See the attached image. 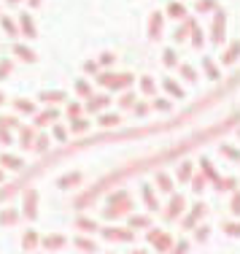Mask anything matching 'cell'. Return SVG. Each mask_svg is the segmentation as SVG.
<instances>
[{
    "mask_svg": "<svg viewBox=\"0 0 240 254\" xmlns=\"http://www.w3.org/2000/svg\"><path fill=\"white\" fill-rule=\"evenodd\" d=\"M100 78V84L108 89H124V87H130L133 84V76L130 73H122V76H113V73H103V76H97Z\"/></svg>",
    "mask_w": 240,
    "mask_h": 254,
    "instance_id": "cell-1",
    "label": "cell"
},
{
    "mask_svg": "<svg viewBox=\"0 0 240 254\" xmlns=\"http://www.w3.org/2000/svg\"><path fill=\"white\" fill-rule=\"evenodd\" d=\"M25 216L27 219H35V216H38V192L35 190L25 192Z\"/></svg>",
    "mask_w": 240,
    "mask_h": 254,
    "instance_id": "cell-2",
    "label": "cell"
},
{
    "mask_svg": "<svg viewBox=\"0 0 240 254\" xmlns=\"http://www.w3.org/2000/svg\"><path fill=\"white\" fill-rule=\"evenodd\" d=\"M224 22H227L224 11H216L213 30H211V41H213V44H221V41H224Z\"/></svg>",
    "mask_w": 240,
    "mask_h": 254,
    "instance_id": "cell-3",
    "label": "cell"
},
{
    "mask_svg": "<svg viewBox=\"0 0 240 254\" xmlns=\"http://www.w3.org/2000/svg\"><path fill=\"white\" fill-rule=\"evenodd\" d=\"M103 235L108 241H133V230H116V227H108L103 230Z\"/></svg>",
    "mask_w": 240,
    "mask_h": 254,
    "instance_id": "cell-4",
    "label": "cell"
},
{
    "mask_svg": "<svg viewBox=\"0 0 240 254\" xmlns=\"http://www.w3.org/2000/svg\"><path fill=\"white\" fill-rule=\"evenodd\" d=\"M0 162H3V168H8V171H22V168H25L22 157H11V154H3Z\"/></svg>",
    "mask_w": 240,
    "mask_h": 254,
    "instance_id": "cell-5",
    "label": "cell"
},
{
    "mask_svg": "<svg viewBox=\"0 0 240 254\" xmlns=\"http://www.w3.org/2000/svg\"><path fill=\"white\" fill-rule=\"evenodd\" d=\"M202 214H205V205H202V203H197L194 208H192V214L187 216V219H184V227H194V222L200 219Z\"/></svg>",
    "mask_w": 240,
    "mask_h": 254,
    "instance_id": "cell-6",
    "label": "cell"
},
{
    "mask_svg": "<svg viewBox=\"0 0 240 254\" xmlns=\"http://www.w3.org/2000/svg\"><path fill=\"white\" fill-rule=\"evenodd\" d=\"M44 246H46L49 252L62 249V246H65V235H46V238H44Z\"/></svg>",
    "mask_w": 240,
    "mask_h": 254,
    "instance_id": "cell-7",
    "label": "cell"
},
{
    "mask_svg": "<svg viewBox=\"0 0 240 254\" xmlns=\"http://www.w3.org/2000/svg\"><path fill=\"white\" fill-rule=\"evenodd\" d=\"M81 181V173L79 171H73V173H68V176H62L57 181V187H62V190H68V187H73V184H79Z\"/></svg>",
    "mask_w": 240,
    "mask_h": 254,
    "instance_id": "cell-8",
    "label": "cell"
},
{
    "mask_svg": "<svg viewBox=\"0 0 240 254\" xmlns=\"http://www.w3.org/2000/svg\"><path fill=\"white\" fill-rule=\"evenodd\" d=\"M148 33H151V38L157 41L159 33H162V14H154L151 22H148Z\"/></svg>",
    "mask_w": 240,
    "mask_h": 254,
    "instance_id": "cell-9",
    "label": "cell"
},
{
    "mask_svg": "<svg viewBox=\"0 0 240 254\" xmlns=\"http://www.w3.org/2000/svg\"><path fill=\"white\" fill-rule=\"evenodd\" d=\"M87 130H89V122H87V119H81V117H73V119H70V132H79V135H84Z\"/></svg>",
    "mask_w": 240,
    "mask_h": 254,
    "instance_id": "cell-10",
    "label": "cell"
},
{
    "mask_svg": "<svg viewBox=\"0 0 240 254\" xmlns=\"http://www.w3.org/2000/svg\"><path fill=\"white\" fill-rule=\"evenodd\" d=\"M181 208H184V197L181 195H176L170 200V211H167V219H176L178 214H181Z\"/></svg>",
    "mask_w": 240,
    "mask_h": 254,
    "instance_id": "cell-11",
    "label": "cell"
},
{
    "mask_svg": "<svg viewBox=\"0 0 240 254\" xmlns=\"http://www.w3.org/2000/svg\"><path fill=\"white\" fill-rule=\"evenodd\" d=\"M108 103H111V100H108V95H100V98H92V100L87 103V111H100V108H105Z\"/></svg>",
    "mask_w": 240,
    "mask_h": 254,
    "instance_id": "cell-12",
    "label": "cell"
},
{
    "mask_svg": "<svg viewBox=\"0 0 240 254\" xmlns=\"http://www.w3.org/2000/svg\"><path fill=\"white\" fill-rule=\"evenodd\" d=\"M238 54H240V41H235V44H232L230 49H227L224 57H221V60H224V65H232V63L238 60Z\"/></svg>",
    "mask_w": 240,
    "mask_h": 254,
    "instance_id": "cell-13",
    "label": "cell"
},
{
    "mask_svg": "<svg viewBox=\"0 0 240 254\" xmlns=\"http://www.w3.org/2000/svg\"><path fill=\"white\" fill-rule=\"evenodd\" d=\"M202 68H205V73H208V78H211V81H219V70H216V65H213V60L211 57H205L202 60Z\"/></svg>",
    "mask_w": 240,
    "mask_h": 254,
    "instance_id": "cell-14",
    "label": "cell"
},
{
    "mask_svg": "<svg viewBox=\"0 0 240 254\" xmlns=\"http://www.w3.org/2000/svg\"><path fill=\"white\" fill-rule=\"evenodd\" d=\"M167 16H173V19H184V16H187V8H184L181 3H170L167 5Z\"/></svg>",
    "mask_w": 240,
    "mask_h": 254,
    "instance_id": "cell-15",
    "label": "cell"
},
{
    "mask_svg": "<svg viewBox=\"0 0 240 254\" xmlns=\"http://www.w3.org/2000/svg\"><path fill=\"white\" fill-rule=\"evenodd\" d=\"M22 33H25L27 38H35V25H33V19H30V14H22Z\"/></svg>",
    "mask_w": 240,
    "mask_h": 254,
    "instance_id": "cell-16",
    "label": "cell"
},
{
    "mask_svg": "<svg viewBox=\"0 0 240 254\" xmlns=\"http://www.w3.org/2000/svg\"><path fill=\"white\" fill-rule=\"evenodd\" d=\"M143 200H146V205H148V208H157V197H154V190H151V187H148V184H143Z\"/></svg>",
    "mask_w": 240,
    "mask_h": 254,
    "instance_id": "cell-17",
    "label": "cell"
},
{
    "mask_svg": "<svg viewBox=\"0 0 240 254\" xmlns=\"http://www.w3.org/2000/svg\"><path fill=\"white\" fill-rule=\"evenodd\" d=\"M16 219H19V214H16L14 208H5V211H0V225H14Z\"/></svg>",
    "mask_w": 240,
    "mask_h": 254,
    "instance_id": "cell-18",
    "label": "cell"
},
{
    "mask_svg": "<svg viewBox=\"0 0 240 254\" xmlns=\"http://www.w3.org/2000/svg\"><path fill=\"white\" fill-rule=\"evenodd\" d=\"M14 54H19V57L25 60V63H33V60H35V54L30 52L27 46H22V44H16V46H14Z\"/></svg>",
    "mask_w": 240,
    "mask_h": 254,
    "instance_id": "cell-19",
    "label": "cell"
},
{
    "mask_svg": "<svg viewBox=\"0 0 240 254\" xmlns=\"http://www.w3.org/2000/svg\"><path fill=\"white\" fill-rule=\"evenodd\" d=\"M57 117H59V111H54V108H51V111H46L44 117H38V119H35V127H44V125H49L51 119H57Z\"/></svg>",
    "mask_w": 240,
    "mask_h": 254,
    "instance_id": "cell-20",
    "label": "cell"
},
{
    "mask_svg": "<svg viewBox=\"0 0 240 254\" xmlns=\"http://www.w3.org/2000/svg\"><path fill=\"white\" fill-rule=\"evenodd\" d=\"M157 184H159V190H165V192H173V181L167 173H157Z\"/></svg>",
    "mask_w": 240,
    "mask_h": 254,
    "instance_id": "cell-21",
    "label": "cell"
},
{
    "mask_svg": "<svg viewBox=\"0 0 240 254\" xmlns=\"http://www.w3.org/2000/svg\"><path fill=\"white\" fill-rule=\"evenodd\" d=\"M165 89H167L170 95H176V98H184V89L178 87V84L173 81V78H165Z\"/></svg>",
    "mask_w": 240,
    "mask_h": 254,
    "instance_id": "cell-22",
    "label": "cell"
},
{
    "mask_svg": "<svg viewBox=\"0 0 240 254\" xmlns=\"http://www.w3.org/2000/svg\"><path fill=\"white\" fill-rule=\"evenodd\" d=\"M3 30L8 35H19V27H16V22L11 19V16H3Z\"/></svg>",
    "mask_w": 240,
    "mask_h": 254,
    "instance_id": "cell-23",
    "label": "cell"
},
{
    "mask_svg": "<svg viewBox=\"0 0 240 254\" xmlns=\"http://www.w3.org/2000/svg\"><path fill=\"white\" fill-rule=\"evenodd\" d=\"M41 100H44V103H62L65 92H44V95H41Z\"/></svg>",
    "mask_w": 240,
    "mask_h": 254,
    "instance_id": "cell-24",
    "label": "cell"
},
{
    "mask_svg": "<svg viewBox=\"0 0 240 254\" xmlns=\"http://www.w3.org/2000/svg\"><path fill=\"white\" fill-rule=\"evenodd\" d=\"M97 122H100V125H103V127H116L119 122H122V119H119V117H116V114H105V117H100V119H97Z\"/></svg>",
    "mask_w": 240,
    "mask_h": 254,
    "instance_id": "cell-25",
    "label": "cell"
},
{
    "mask_svg": "<svg viewBox=\"0 0 240 254\" xmlns=\"http://www.w3.org/2000/svg\"><path fill=\"white\" fill-rule=\"evenodd\" d=\"M76 227L87 230V233H95V230H97V225H95L92 219H84V216H79V219H76Z\"/></svg>",
    "mask_w": 240,
    "mask_h": 254,
    "instance_id": "cell-26",
    "label": "cell"
},
{
    "mask_svg": "<svg viewBox=\"0 0 240 254\" xmlns=\"http://www.w3.org/2000/svg\"><path fill=\"white\" fill-rule=\"evenodd\" d=\"M189 30H192V44H194V46H202V44H205V38H202V30H200V27L192 25Z\"/></svg>",
    "mask_w": 240,
    "mask_h": 254,
    "instance_id": "cell-27",
    "label": "cell"
},
{
    "mask_svg": "<svg viewBox=\"0 0 240 254\" xmlns=\"http://www.w3.org/2000/svg\"><path fill=\"white\" fill-rule=\"evenodd\" d=\"M38 246V235H35V230H27L25 233V249H35Z\"/></svg>",
    "mask_w": 240,
    "mask_h": 254,
    "instance_id": "cell-28",
    "label": "cell"
},
{
    "mask_svg": "<svg viewBox=\"0 0 240 254\" xmlns=\"http://www.w3.org/2000/svg\"><path fill=\"white\" fill-rule=\"evenodd\" d=\"M14 106L19 108L22 114H30V111H35V103H30V100H25V98H22V100H14Z\"/></svg>",
    "mask_w": 240,
    "mask_h": 254,
    "instance_id": "cell-29",
    "label": "cell"
},
{
    "mask_svg": "<svg viewBox=\"0 0 240 254\" xmlns=\"http://www.w3.org/2000/svg\"><path fill=\"white\" fill-rule=\"evenodd\" d=\"M76 246H79V249H84V252H97V246L92 244V241H87V238H76Z\"/></svg>",
    "mask_w": 240,
    "mask_h": 254,
    "instance_id": "cell-30",
    "label": "cell"
},
{
    "mask_svg": "<svg viewBox=\"0 0 240 254\" xmlns=\"http://www.w3.org/2000/svg\"><path fill=\"white\" fill-rule=\"evenodd\" d=\"M35 152H38V154H46V152H49V138H46V135H41L38 141H35Z\"/></svg>",
    "mask_w": 240,
    "mask_h": 254,
    "instance_id": "cell-31",
    "label": "cell"
},
{
    "mask_svg": "<svg viewBox=\"0 0 240 254\" xmlns=\"http://www.w3.org/2000/svg\"><path fill=\"white\" fill-rule=\"evenodd\" d=\"M192 176V162H181V168H178V179L187 181Z\"/></svg>",
    "mask_w": 240,
    "mask_h": 254,
    "instance_id": "cell-32",
    "label": "cell"
},
{
    "mask_svg": "<svg viewBox=\"0 0 240 254\" xmlns=\"http://www.w3.org/2000/svg\"><path fill=\"white\" fill-rule=\"evenodd\" d=\"M192 25H194V19H187V25L178 27V30H176V41H184V38H187V33H189Z\"/></svg>",
    "mask_w": 240,
    "mask_h": 254,
    "instance_id": "cell-33",
    "label": "cell"
},
{
    "mask_svg": "<svg viewBox=\"0 0 240 254\" xmlns=\"http://www.w3.org/2000/svg\"><path fill=\"white\" fill-rule=\"evenodd\" d=\"M213 8H216V0H200V3H197V11H200V14L213 11Z\"/></svg>",
    "mask_w": 240,
    "mask_h": 254,
    "instance_id": "cell-34",
    "label": "cell"
},
{
    "mask_svg": "<svg viewBox=\"0 0 240 254\" xmlns=\"http://www.w3.org/2000/svg\"><path fill=\"white\" fill-rule=\"evenodd\" d=\"M130 225H133V227H148V225H151V219H148V216H133Z\"/></svg>",
    "mask_w": 240,
    "mask_h": 254,
    "instance_id": "cell-35",
    "label": "cell"
},
{
    "mask_svg": "<svg viewBox=\"0 0 240 254\" xmlns=\"http://www.w3.org/2000/svg\"><path fill=\"white\" fill-rule=\"evenodd\" d=\"M162 57H165V65H167V68H173V65H176V52H173V49H165V54H162Z\"/></svg>",
    "mask_w": 240,
    "mask_h": 254,
    "instance_id": "cell-36",
    "label": "cell"
},
{
    "mask_svg": "<svg viewBox=\"0 0 240 254\" xmlns=\"http://www.w3.org/2000/svg\"><path fill=\"white\" fill-rule=\"evenodd\" d=\"M141 89H143V92H146V95H154V81H151V78H143V81H141Z\"/></svg>",
    "mask_w": 240,
    "mask_h": 254,
    "instance_id": "cell-37",
    "label": "cell"
},
{
    "mask_svg": "<svg viewBox=\"0 0 240 254\" xmlns=\"http://www.w3.org/2000/svg\"><path fill=\"white\" fill-rule=\"evenodd\" d=\"M181 76L187 78V81H197V73L189 68V65H184V68H181Z\"/></svg>",
    "mask_w": 240,
    "mask_h": 254,
    "instance_id": "cell-38",
    "label": "cell"
},
{
    "mask_svg": "<svg viewBox=\"0 0 240 254\" xmlns=\"http://www.w3.org/2000/svg\"><path fill=\"white\" fill-rule=\"evenodd\" d=\"M76 92H79V95H84V98H87V95L92 92V89H89V84H87V81H76Z\"/></svg>",
    "mask_w": 240,
    "mask_h": 254,
    "instance_id": "cell-39",
    "label": "cell"
},
{
    "mask_svg": "<svg viewBox=\"0 0 240 254\" xmlns=\"http://www.w3.org/2000/svg\"><path fill=\"white\" fill-rule=\"evenodd\" d=\"M54 138H57V141H68V130H65V127H54Z\"/></svg>",
    "mask_w": 240,
    "mask_h": 254,
    "instance_id": "cell-40",
    "label": "cell"
},
{
    "mask_svg": "<svg viewBox=\"0 0 240 254\" xmlns=\"http://www.w3.org/2000/svg\"><path fill=\"white\" fill-rule=\"evenodd\" d=\"M113 60H116V57H113V54H111V52H105V54H100V60H97V65H113Z\"/></svg>",
    "mask_w": 240,
    "mask_h": 254,
    "instance_id": "cell-41",
    "label": "cell"
},
{
    "mask_svg": "<svg viewBox=\"0 0 240 254\" xmlns=\"http://www.w3.org/2000/svg\"><path fill=\"white\" fill-rule=\"evenodd\" d=\"M79 114H81V106H79V103H70V106H68V117L73 119V117H79Z\"/></svg>",
    "mask_w": 240,
    "mask_h": 254,
    "instance_id": "cell-42",
    "label": "cell"
},
{
    "mask_svg": "<svg viewBox=\"0 0 240 254\" xmlns=\"http://www.w3.org/2000/svg\"><path fill=\"white\" fill-rule=\"evenodd\" d=\"M8 70H11V60H3V63H0V78L8 76Z\"/></svg>",
    "mask_w": 240,
    "mask_h": 254,
    "instance_id": "cell-43",
    "label": "cell"
},
{
    "mask_svg": "<svg viewBox=\"0 0 240 254\" xmlns=\"http://www.w3.org/2000/svg\"><path fill=\"white\" fill-rule=\"evenodd\" d=\"M224 230H227L230 235H240V225H238V222H230V225H224Z\"/></svg>",
    "mask_w": 240,
    "mask_h": 254,
    "instance_id": "cell-44",
    "label": "cell"
},
{
    "mask_svg": "<svg viewBox=\"0 0 240 254\" xmlns=\"http://www.w3.org/2000/svg\"><path fill=\"white\" fill-rule=\"evenodd\" d=\"M221 152H224L227 157H232V160H240V152H238V149H230V146H221Z\"/></svg>",
    "mask_w": 240,
    "mask_h": 254,
    "instance_id": "cell-45",
    "label": "cell"
},
{
    "mask_svg": "<svg viewBox=\"0 0 240 254\" xmlns=\"http://www.w3.org/2000/svg\"><path fill=\"white\" fill-rule=\"evenodd\" d=\"M119 103H122V106H124V108H130V106H135V95H124V98H122V100H119Z\"/></svg>",
    "mask_w": 240,
    "mask_h": 254,
    "instance_id": "cell-46",
    "label": "cell"
},
{
    "mask_svg": "<svg viewBox=\"0 0 240 254\" xmlns=\"http://www.w3.org/2000/svg\"><path fill=\"white\" fill-rule=\"evenodd\" d=\"M232 214H235V216H240V195H235V197H232Z\"/></svg>",
    "mask_w": 240,
    "mask_h": 254,
    "instance_id": "cell-47",
    "label": "cell"
},
{
    "mask_svg": "<svg viewBox=\"0 0 240 254\" xmlns=\"http://www.w3.org/2000/svg\"><path fill=\"white\" fill-rule=\"evenodd\" d=\"M84 70H87V73H95V70H97V63H95V60H89V63L84 65Z\"/></svg>",
    "mask_w": 240,
    "mask_h": 254,
    "instance_id": "cell-48",
    "label": "cell"
},
{
    "mask_svg": "<svg viewBox=\"0 0 240 254\" xmlns=\"http://www.w3.org/2000/svg\"><path fill=\"white\" fill-rule=\"evenodd\" d=\"M154 106H157L159 111H170V103H167V100H157V103H154Z\"/></svg>",
    "mask_w": 240,
    "mask_h": 254,
    "instance_id": "cell-49",
    "label": "cell"
},
{
    "mask_svg": "<svg viewBox=\"0 0 240 254\" xmlns=\"http://www.w3.org/2000/svg\"><path fill=\"white\" fill-rule=\"evenodd\" d=\"M184 252H187V241H178V246L173 249V254H184Z\"/></svg>",
    "mask_w": 240,
    "mask_h": 254,
    "instance_id": "cell-50",
    "label": "cell"
},
{
    "mask_svg": "<svg viewBox=\"0 0 240 254\" xmlns=\"http://www.w3.org/2000/svg\"><path fill=\"white\" fill-rule=\"evenodd\" d=\"M146 111H148L146 103H138V106H135V114H146Z\"/></svg>",
    "mask_w": 240,
    "mask_h": 254,
    "instance_id": "cell-51",
    "label": "cell"
},
{
    "mask_svg": "<svg viewBox=\"0 0 240 254\" xmlns=\"http://www.w3.org/2000/svg\"><path fill=\"white\" fill-rule=\"evenodd\" d=\"M197 238H200V241H205V238H208V227H200V233H197Z\"/></svg>",
    "mask_w": 240,
    "mask_h": 254,
    "instance_id": "cell-52",
    "label": "cell"
},
{
    "mask_svg": "<svg viewBox=\"0 0 240 254\" xmlns=\"http://www.w3.org/2000/svg\"><path fill=\"white\" fill-rule=\"evenodd\" d=\"M194 192H202V179H194Z\"/></svg>",
    "mask_w": 240,
    "mask_h": 254,
    "instance_id": "cell-53",
    "label": "cell"
},
{
    "mask_svg": "<svg viewBox=\"0 0 240 254\" xmlns=\"http://www.w3.org/2000/svg\"><path fill=\"white\" fill-rule=\"evenodd\" d=\"M27 3H30V5H33V8H35V5H41V0H27Z\"/></svg>",
    "mask_w": 240,
    "mask_h": 254,
    "instance_id": "cell-54",
    "label": "cell"
},
{
    "mask_svg": "<svg viewBox=\"0 0 240 254\" xmlns=\"http://www.w3.org/2000/svg\"><path fill=\"white\" fill-rule=\"evenodd\" d=\"M3 100H5V98H3V92H0V106H3Z\"/></svg>",
    "mask_w": 240,
    "mask_h": 254,
    "instance_id": "cell-55",
    "label": "cell"
},
{
    "mask_svg": "<svg viewBox=\"0 0 240 254\" xmlns=\"http://www.w3.org/2000/svg\"><path fill=\"white\" fill-rule=\"evenodd\" d=\"M8 3H11V5H14V3H19V0H8Z\"/></svg>",
    "mask_w": 240,
    "mask_h": 254,
    "instance_id": "cell-56",
    "label": "cell"
},
{
    "mask_svg": "<svg viewBox=\"0 0 240 254\" xmlns=\"http://www.w3.org/2000/svg\"><path fill=\"white\" fill-rule=\"evenodd\" d=\"M133 254H146V252H133Z\"/></svg>",
    "mask_w": 240,
    "mask_h": 254,
    "instance_id": "cell-57",
    "label": "cell"
},
{
    "mask_svg": "<svg viewBox=\"0 0 240 254\" xmlns=\"http://www.w3.org/2000/svg\"><path fill=\"white\" fill-rule=\"evenodd\" d=\"M0 181H3V173H0Z\"/></svg>",
    "mask_w": 240,
    "mask_h": 254,
    "instance_id": "cell-58",
    "label": "cell"
}]
</instances>
